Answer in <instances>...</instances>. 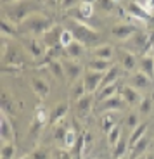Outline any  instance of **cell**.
I'll use <instances>...</instances> for the list:
<instances>
[{
    "mask_svg": "<svg viewBox=\"0 0 154 159\" xmlns=\"http://www.w3.org/2000/svg\"><path fill=\"white\" fill-rule=\"evenodd\" d=\"M49 69H50V73L55 76V78H66V71H64V62H61L59 59H55V61H52L50 64L47 66Z\"/></svg>",
    "mask_w": 154,
    "mask_h": 159,
    "instance_id": "28",
    "label": "cell"
},
{
    "mask_svg": "<svg viewBox=\"0 0 154 159\" xmlns=\"http://www.w3.org/2000/svg\"><path fill=\"white\" fill-rule=\"evenodd\" d=\"M64 71H66V80L69 81V85H73L75 81H78L80 76L83 75V66L80 62H76L75 59H69L64 62Z\"/></svg>",
    "mask_w": 154,
    "mask_h": 159,
    "instance_id": "7",
    "label": "cell"
},
{
    "mask_svg": "<svg viewBox=\"0 0 154 159\" xmlns=\"http://www.w3.org/2000/svg\"><path fill=\"white\" fill-rule=\"evenodd\" d=\"M130 147L128 145V140H125V139H121L118 143H116V147L113 149L114 151V159H121V157H125V154H127V149Z\"/></svg>",
    "mask_w": 154,
    "mask_h": 159,
    "instance_id": "33",
    "label": "cell"
},
{
    "mask_svg": "<svg viewBox=\"0 0 154 159\" xmlns=\"http://www.w3.org/2000/svg\"><path fill=\"white\" fill-rule=\"evenodd\" d=\"M146 159H154V154H147V156H146Z\"/></svg>",
    "mask_w": 154,
    "mask_h": 159,
    "instance_id": "49",
    "label": "cell"
},
{
    "mask_svg": "<svg viewBox=\"0 0 154 159\" xmlns=\"http://www.w3.org/2000/svg\"><path fill=\"white\" fill-rule=\"evenodd\" d=\"M146 9L149 11V9H154V0H147V5H146Z\"/></svg>",
    "mask_w": 154,
    "mask_h": 159,
    "instance_id": "44",
    "label": "cell"
},
{
    "mask_svg": "<svg viewBox=\"0 0 154 159\" xmlns=\"http://www.w3.org/2000/svg\"><path fill=\"white\" fill-rule=\"evenodd\" d=\"M2 2H4L5 5H7V4H14V2H17V0H2Z\"/></svg>",
    "mask_w": 154,
    "mask_h": 159,
    "instance_id": "47",
    "label": "cell"
},
{
    "mask_svg": "<svg viewBox=\"0 0 154 159\" xmlns=\"http://www.w3.org/2000/svg\"><path fill=\"white\" fill-rule=\"evenodd\" d=\"M69 87H71V99H75V100H78L80 97H83L87 93V87H85L83 81H75Z\"/></svg>",
    "mask_w": 154,
    "mask_h": 159,
    "instance_id": "31",
    "label": "cell"
},
{
    "mask_svg": "<svg viewBox=\"0 0 154 159\" xmlns=\"http://www.w3.org/2000/svg\"><path fill=\"white\" fill-rule=\"evenodd\" d=\"M31 88L35 90V93L40 99H45V97L50 93V85L42 78H33L31 80Z\"/></svg>",
    "mask_w": 154,
    "mask_h": 159,
    "instance_id": "15",
    "label": "cell"
},
{
    "mask_svg": "<svg viewBox=\"0 0 154 159\" xmlns=\"http://www.w3.org/2000/svg\"><path fill=\"white\" fill-rule=\"evenodd\" d=\"M0 139L4 142H12L14 140V128L11 126L5 114H2V118H0Z\"/></svg>",
    "mask_w": 154,
    "mask_h": 159,
    "instance_id": "14",
    "label": "cell"
},
{
    "mask_svg": "<svg viewBox=\"0 0 154 159\" xmlns=\"http://www.w3.org/2000/svg\"><path fill=\"white\" fill-rule=\"evenodd\" d=\"M135 33H137V28L133 24H128V23H119L111 28V35L119 40H130Z\"/></svg>",
    "mask_w": 154,
    "mask_h": 159,
    "instance_id": "8",
    "label": "cell"
},
{
    "mask_svg": "<svg viewBox=\"0 0 154 159\" xmlns=\"http://www.w3.org/2000/svg\"><path fill=\"white\" fill-rule=\"evenodd\" d=\"M59 4H61V0H59Z\"/></svg>",
    "mask_w": 154,
    "mask_h": 159,
    "instance_id": "52",
    "label": "cell"
},
{
    "mask_svg": "<svg viewBox=\"0 0 154 159\" xmlns=\"http://www.w3.org/2000/svg\"><path fill=\"white\" fill-rule=\"evenodd\" d=\"M54 26L55 23L52 17L45 16L42 12H36L28 19H24L21 24H17V30H19V33H28L30 36H44Z\"/></svg>",
    "mask_w": 154,
    "mask_h": 159,
    "instance_id": "2",
    "label": "cell"
},
{
    "mask_svg": "<svg viewBox=\"0 0 154 159\" xmlns=\"http://www.w3.org/2000/svg\"><path fill=\"white\" fill-rule=\"evenodd\" d=\"M75 106H76V111L78 114H88L92 111V106H94V95L90 92H87L83 97H80L78 100H75Z\"/></svg>",
    "mask_w": 154,
    "mask_h": 159,
    "instance_id": "12",
    "label": "cell"
},
{
    "mask_svg": "<svg viewBox=\"0 0 154 159\" xmlns=\"http://www.w3.org/2000/svg\"><path fill=\"white\" fill-rule=\"evenodd\" d=\"M151 111H152V100L151 99H142V102H140V106H138V112H140V114H149Z\"/></svg>",
    "mask_w": 154,
    "mask_h": 159,
    "instance_id": "38",
    "label": "cell"
},
{
    "mask_svg": "<svg viewBox=\"0 0 154 159\" xmlns=\"http://www.w3.org/2000/svg\"><path fill=\"white\" fill-rule=\"evenodd\" d=\"M147 147H149V139H147V135H144L142 139H140V140H138V142L133 145V147H132V156H130V159H135V157H138V156H142L144 152L147 151Z\"/></svg>",
    "mask_w": 154,
    "mask_h": 159,
    "instance_id": "23",
    "label": "cell"
},
{
    "mask_svg": "<svg viewBox=\"0 0 154 159\" xmlns=\"http://www.w3.org/2000/svg\"><path fill=\"white\" fill-rule=\"evenodd\" d=\"M130 43L133 45L135 48H138V50L147 48V43H149V33H146V31L135 33V35L130 38Z\"/></svg>",
    "mask_w": 154,
    "mask_h": 159,
    "instance_id": "22",
    "label": "cell"
},
{
    "mask_svg": "<svg viewBox=\"0 0 154 159\" xmlns=\"http://www.w3.org/2000/svg\"><path fill=\"white\" fill-rule=\"evenodd\" d=\"M14 152H16V147L12 142H5L4 147H2V152H0V159H12L14 157Z\"/></svg>",
    "mask_w": 154,
    "mask_h": 159,
    "instance_id": "34",
    "label": "cell"
},
{
    "mask_svg": "<svg viewBox=\"0 0 154 159\" xmlns=\"http://www.w3.org/2000/svg\"><path fill=\"white\" fill-rule=\"evenodd\" d=\"M147 24H149V26L152 24V26H154V16H151V17H149V21H147Z\"/></svg>",
    "mask_w": 154,
    "mask_h": 159,
    "instance_id": "46",
    "label": "cell"
},
{
    "mask_svg": "<svg viewBox=\"0 0 154 159\" xmlns=\"http://www.w3.org/2000/svg\"><path fill=\"white\" fill-rule=\"evenodd\" d=\"M147 56H151V57H152V59H154V45H152V47L149 48V54H147Z\"/></svg>",
    "mask_w": 154,
    "mask_h": 159,
    "instance_id": "45",
    "label": "cell"
},
{
    "mask_svg": "<svg viewBox=\"0 0 154 159\" xmlns=\"http://www.w3.org/2000/svg\"><path fill=\"white\" fill-rule=\"evenodd\" d=\"M66 112H68V104L66 102H63V104H59L57 107H54L50 111V118H49V125H59L61 123V119L66 116Z\"/></svg>",
    "mask_w": 154,
    "mask_h": 159,
    "instance_id": "20",
    "label": "cell"
},
{
    "mask_svg": "<svg viewBox=\"0 0 154 159\" xmlns=\"http://www.w3.org/2000/svg\"><path fill=\"white\" fill-rule=\"evenodd\" d=\"M68 30L75 35V40H78L80 43H83V45H94L95 47V45L100 42L99 33L94 31L90 26L83 24V21L75 19V17H71V19L68 21ZM97 47H99V45H97Z\"/></svg>",
    "mask_w": 154,
    "mask_h": 159,
    "instance_id": "3",
    "label": "cell"
},
{
    "mask_svg": "<svg viewBox=\"0 0 154 159\" xmlns=\"http://www.w3.org/2000/svg\"><path fill=\"white\" fill-rule=\"evenodd\" d=\"M119 90L118 87V81H114V83H111V85H106V87H100L99 90H97V102H100V100H106L109 99V97L116 95Z\"/></svg>",
    "mask_w": 154,
    "mask_h": 159,
    "instance_id": "19",
    "label": "cell"
},
{
    "mask_svg": "<svg viewBox=\"0 0 154 159\" xmlns=\"http://www.w3.org/2000/svg\"><path fill=\"white\" fill-rule=\"evenodd\" d=\"M73 42H75V35H73V33L69 31L68 28H64V30H63V33H61V45H63V47L66 48L68 45L73 43Z\"/></svg>",
    "mask_w": 154,
    "mask_h": 159,
    "instance_id": "37",
    "label": "cell"
},
{
    "mask_svg": "<svg viewBox=\"0 0 154 159\" xmlns=\"http://www.w3.org/2000/svg\"><path fill=\"white\" fill-rule=\"evenodd\" d=\"M17 31H19V30H17V24H14L11 19H7V17H4V19H2V33H4V35L16 36Z\"/></svg>",
    "mask_w": 154,
    "mask_h": 159,
    "instance_id": "32",
    "label": "cell"
},
{
    "mask_svg": "<svg viewBox=\"0 0 154 159\" xmlns=\"http://www.w3.org/2000/svg\"><path fill=\"white\" fill-rule=\"evenodd\" d=\"M119 140H121V128H119V125H114V126L107 131V142H109L111 147L114 149Z\"/></svg>",
    "mask_w": 154,
    "mask_h": 159,
    "instance_id": "30",
    "label": "cell"
},
{
    "mask_svg": "<svg viewBox=\"0 0 154 159\" xmlns=\"http://www.w3.org/2000/svg\"><path fill=\"white\" fill-rule=\"evenodd\" d=\"M64 54H66L69 59H80V57H83V54H85V45L80 43L78 40H75L73 43H69L66 48H64Z\"/></svg>",
    "mask_w": 154,
    "mask_h": 159,
    "instance_id": "16",
    "label": "cell"
},
{
    "mask_svg": "<svg viewBox=\"0 0 154 159\" xmlns=\"http://www.w3.org/2000/svg\"><path fill=\"white\" fill-rule=\"evenodd\" d=\"M102 78H104V73H100V71H92V69H88V71L83 73V83L87 87V92L94 93V92L99 90L100 83H102Z\"/></svg>",
    "mask_w": 154,
    "mask_h": 159,
    "instance_id": "6",
    "label": "cell"
},
{
    "mask_svg": "<svg viewBox=\"0 0 154 159\" xmlns=\"http://www.w3.org/2000/svg\"><path fill=\"white\" fill-rule=\"evenodd\" d=\"M21 159H31V157H28V156H24V157H21Z\"/></svg>",
    "mask_w": 154,
    "mask_h": 159,
    "instance_id": "51",
    "label": "cell"
},
{
    "mask_svg": "<svg viewBox=\"0 0 154 159\" xmlns=\"http://www.w3.org/2000/svg\"><path fill=\"white\" fill-rule=\"evenodd\" d=\"M121 97L125 99V102L128 106H140L142 102V95H140V90L130 87V85H125L121 88Z\"/></svg>",
    "mask_w": 154,
    "mask_h": 159,
    "instance_id": "10",
    "label": "cell"
},
{
    "mask_svg": "<svg viewBox=\"0 0 154 159\" xmlns=\"http://www.w3.org/2000/svg\"><path fill=\"white\" fill-rule=\"evenodd\" d=\"M94 12H95V4L82 2L78 5V17H82V19H90L94 16ZM78 17H75V19H78Z\"/></svg>",
    "mask_w": 154,
    "mask_h": 159,
    "instance_id": "25",
    "label": "cell"
},
{
    "mask_svg": "<svg viewBox=\"0 0 154 159\" xmlns=\"http://www.w3.org/2000/svg\"><path fill=\"white\" fill-rule=\"evenodd\" d=\"M66 131H68V128H64V126H61V125H55V131H54V137L57 140H64V137H66Z\"/></svg>",
    "mask_w": 154,
    "mask_h": 159,
    "instance_id": "41",
    "label": "cell"
},
{
    "mask_svg": "<svg viewBox=\"0 0 154 159\" xmlns=\"http://www.w3.org/2000/svg\"><path fill=\"white\" fill-rule=\"evenodd\" d=\"M135 159H146V156L142 154V156H138V157H135Z\"/></svg>",
    "mask_w": 154,
    "mask_h": 159,
    "instance_id": "50",
    "label": "cell"
},
{
    "mask_svg": "<svg viewBox=\"0 0 154 159\" xmlns=\"http://www.w3.org/2000/svg\"><path fill=\"white\" fill-rule=\"evenodd\" d=\"M63 30L64 28H61V26H54V28L49 30V31L42 36V40H44L45 45H47V48L61 45V33H63Z\"/></svg>",
    "mask_w": 154,
    "mask_h": 159,
    "instance_id": "13",
    "label": "cell"
},
{
    "mask_svg": "<svg viewBox=\"0 0 154 159\" xmlns=\"http://www.w3.org/2000/svg\"><path fill=\"white\" fill-rule=\"evenodd\" d=\"M125 99H123L121 95H113L109 97V99L106 100H100L99 106H95V111H99V112H116V111H121V109H125Z\"/></svg>",
    "mask_w": 154,
    "mask_h": 159,
    "instance_id": "5",
    "label": "cell"
},
{
    "mask_svg": "<svg viewBox=\"0 0 154 159\" xmlns=\"http://www.w3.org/2000/svg\"><path fill=\"white\" fill-rule=\"evenodd\" d=\"M128 85L137 88V90H146L151 85V76L146 75V73H142V71H135L133 75L130 76V80H128Z\"/></svg>",
    "mask_w": 154,
    "mask_h": 159,
    "instance_id": "11",
    "label": "cell"
},
{
    "mask_svg": "<svg viewBox=\"0 0 154 159\" xmlns=\"http://www.w3.org/2000/svg\"><path fill=\"white\" fill-rule=\"evenodd\" d=\"M95 7H97L99 12H102V14H111L116 9V0H97L95 2Z\"/></svg>",
    "mask_w": 154,
    "mask_h": 159,
    "instance_id": "27",
    "label": "cell"
},
{
    "mask_svg": "<svg viewBox=\"0 0 154 159\" xmlns=\"http://www.w3.org/2000/svg\"><path fill=\"white\" fill-rule=\"evenodd\" d=\"M127 126H130L132 130H135V128L138 126V114H130L128 116V119H127Z\"/></svg>",
    "mask_w": 154,
    "mask_h": 159,
    "instance_id": "42",
    "label": "cell"
},
{
    "mask_svg": "<svg viewBox=\"0 0 154 159\" xmlns=\"http://www.w3.org/2000/svg\"><path fill=\"white\" fill-rule=\"evenodd\" d=\"M80 2H87V4H95L97 0H80Z\"/></svg>",
    "mask_w": 154,
    "mask_h": 159,
    "instance_id": "48",
    "label": "cell"
},
{
    "mask_svg": "<svg viewBox=\"0 0 154 159\" xmlns=\"http://www.w3.org/2000/svg\"><path fill=\"white\" fill-rule=\"evenodd\" d=\"M127 12H128V16L135 17V19L138 21H142V23L147 24V21H149L151 14L149 11H147L146 7H142L140 4H137V2H130V4L127 5Z\"/></svg>",
    "mask_w": 154,
    "mask_h": 159,
    "instance_id": "9",
    "label": "cell"
},
{
    "mask_svg": "<svg viewBox=\"0 0 154 159\" xmlns=\"http://www.w3.org/2000/svg\"><path fill=\"white\" fill-rule=\"evenodd\" d=\"M113 54H114V50H113V47H111V45H99V47L94 50V57H99V59H107V61H111Z\"/></svg>",
    "mask_w": 154,
    "mask_h": 159,
    "instance_id": "29",
    "label": "cell"
},
{
    "mask_svg": "<svg viewBox=\"0 0 154 159\" xmlns=\"http://www.w3.org/2000/svg\"><path fill=\"white\" fill-rule=\"evenodd\" d=\"M42 11V5L36 0H17L14 4L5 5V16L7 19H11L14 24H21L24 19H28L30 16L36 14Z\"/></svg>",
    "mask_w": 154,
    "mask_h": 159,
    "instance_id": "1",
    "label": "cell"
},
{
    "mask_svg": "<svg viewBox=\"0 0 154 159\" xmlns=\"http://www.w3.org/2000/svg\"><path fill=\"white\" fill-rule=\"evenodd\" d=\"M121 159H125V157H121Z\"/></svg>",
    "mask_w": 154,
    "mask_h": 159,
    "instance_id": "53",
    "label": "cell"
},
{
    "mask_svg": "<svg viewBox=\"0 0 154 159\" xmlns=\"http://www.w3.org/2000/svg\"><path fill=\"white\" fill-rule=\"evenodd\" d=\"M82 4L80 0H61V9H64V11H73V9H76L78 5Z\"/></svg>",
    "mask_w": 154,
    "mask_h": 159,
    "instance_id": "40",
    "label": "cell"
},
{
    "mask_svg": "<svg viewBox=\"0 0 154 159\" xmlns=\"http://www.w3.org/2000/svg\"><path fill=\"white\" fill-rule=\"evenodd\" d=\"M33 159H49V154L45 149H36L35 152H33Z\"/></svg>",
    "mask_w": 154,
    "mask_h": 159,
    "instance_id": "43",
    "label": "cell"
},
{
    "mask_svg": "<svg viewBox=\"0 0 154 159\" xmlns=\"http://www.w3.org/2000/svg\"><path fill=\"white\" fill-rule=\"evenodd\" d=\"M119 75H121V66H116V64H113V68L107 69V71L104 73V78H102V83H100V87H106V85H111V83H114V81H118Z\"/></svg>",
    "mask_w": 154,
    "mask_h": 159,
    "instance_id": "21",
    "label": "cell"
},
{
    "mask_svg": "<svg viewBox=\"0 0 154 159\" xmlns=\"http://www.w3.org/2000/svg\"><path fill=\"white\" fill-rule=\"evenodd\" d=\"M119 64L125 71H133L137 68V59L132 52H127V50H121L119 52Z\"/></svg>",
    "mask_w": 154,
    "mask_h": 159,
    "instance_id": "17",
    "label": "cell"
},
{
    "mask_svg": "<svg viewBox=\"0 0 154 159\" xmlns=\"http://www.w3.org/2000/svg\"><path fill=\"white\" fill-rule=\"evenodd\" d=\"M114 125H116L114 114H113V112H111V114H109V112H106V114L102 116V130L104 131H109Z\"/></svg>",
    "mask_w": 154,
    "mask_h": 159,
    "instance_id": "36",
    "label": "cell"
},
{
    "mask_svg": "<svg viewBox=\"0 0 154 159\" xmlns=\"http://www.w3.org/2000/svg\"><path fill=\"white\" fill-rule=\"evenodd\" d=\"M138 66H140V71H142V73L149 75L151 78L154 76V59H152L151 56L142 57V59L138 61Z\"/></svg>",
    "mask_w": 154,
    "mask_h": 159,
    "instance_id": "26",
    "label": "cell"
},
{
    "mask_svg": "<svg viewBox=\"0 0 154 159\" xmlns=\"http://www.w3.org/2000/svg\"><path fill=\"white\" fill-rule=\"evenodd\" d=\"M87 68L92 69V71H100V73H106L107 69L113 68V62L107 59H99V57H92L90 61H88Z\"/></svg>",
    "mask_w": 154,
    "mask_h": 159,
    "instance_id": "18",
    "label": "cell"
},
{
    "mask_svg": "<svg viewBox=\"0 0 154 159\" xmlns=\"http://www.w3.org/2000/svg\"><path fill=\"white\" fill-rule=\"evenodd\" d=\"M49 118H50V112H47L44 107L36 111V123H38V125H45V123H49Z\"/></svg>",
    "mask_w": 154,
    "mask_h": 159,
    "instance_id": "39",
    "label": "cell"
},
{
    "mask_svg": "<svg viewBox=\"0 0 154 159\" xmlns=\"http://www.w3.org/2000/svg\"><path fill=\"white\" fill-rule=\"evenodd\" d=\"M147 133V123H140L137 128H135L133 131H132V135H130V139H128V145H130V149L133 147L135 143L138 142V140L142 139L144 135Z\"/></svg>",
    "mask_w": 154,
    "mask_h": 159,
    "instance_id": "24",
    "label": "cell"
},
{
    "mask_svg": "<svg viewBox=\"0 0 154 159\" xmlns=\"http://www.w3.org/2000/svg\"><path fill=\"white\" fill-rule=\"evenodd\" d=\"M24 48L28 50V54L33 57V59H44L45 54H47V45H45L44 40H38V36H30V38H24Z\"/></svg>",
    "mask_w": 154,
    "mask_h": 159,
    "instance_id": "4",
    "label": "cell"
},
{
    "mask_svg": "<svg viewBox=\"0 0 154 159\" xmlns=\"http://www.w3.org/2000/svg\"><path fill=\"white\" fill-rule=\"evenodd\" d=\"M64 145H66L68 149L69 147H75L76 143H78V135H76V131L75 130H68L66 131V137H64Z\"/></svg>",
    "mask_w": 154,
    "mask_h": 159,
    "instance_id": "35",
    "label": "cell"
}]
</instances>
